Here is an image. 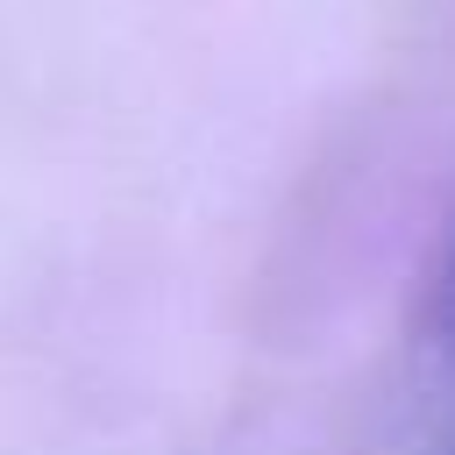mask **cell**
I'll list each match as a JSON object with an SVG mask.
<instances>
[{
    "mask_svg": "<svg viewBox=\"0 0 455 455\" xmlns=\"http://www.w3.org/2000/svg\"><path fill=\"white\" fill-rule=\"evenodd\" d=\"M434 327L455 341V235H448V249H441V270H434Z\"/></svg>",
    "mask_w": 455,
    "mask_h": 455,
    "instance_id": "1",
    "label": "cell"
}]
</instances>
